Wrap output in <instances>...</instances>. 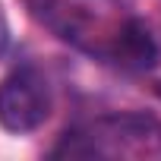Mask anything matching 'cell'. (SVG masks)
<instances>
[{
  "label": "cell",
  "instance_id": "1",
  "mask_svg": "<svg viewBox=\"0 0 161 161\" xmlns=\"http://www.w3.org/2000/svg\"><path fill=\"white\" fill-rule=\"evenodd\" d=\"M161 152V123L152 114H111L66 136L54 158H152Z\"/></svg>",
  "mask_w": 161,
  "mask_h": 161
},
{
  "label": "cell",
  "instance_id": "2",
  "mask_svg": "<svg viewBox=\"0 0 161 161\" xmlns=\"http://www.w3.org/2000/svg\"><path fill=\"white\" fill-rule=\"evenodd\" d=\"M51 114V92L44 76L32 66H19L0 82V126L10 133H32Z\"/></svg>",
  "mask_w": 161,
  "mask_h": 161
},
{
  "label": "cell",
  "instance_id": "3",
  "mask_svg": "<svg viewBox=\"0 0 161 161\" xmlns=\"http://www.w3.org/2000/svg\"><path fill=\"white\" fill-rule=\"evenodd\" d=\"M108 57L126 69H152L158 63V41L142 19H120Z\"/></svg>",
  "mask_w": 161,
  "mask_h": 161
},
{
  "label": "cell",
  "instance_id": "4",
  "mask_svg": "<svg viewBox=\"0 0 161 161\" xmlns=\"http://www.w3.org/2000/svg\"><path fill=\"white\" fill-rule=\"evenodd\" d=\"M7 41H10V29H7V16H3V7H0V54L7 51Z\"/></svg>",
  "mask_w": 161,
  "mask_h": 161
},
{
  "label": "cell",
  "instance_id": "5",
  "mask_svg": "<svg viewBox=\"0 0 161 161\" xmlns=\"http://www.w3.org/2000/svg\"><path fill=\"white\" fill-rule=\"evenodd\" d=\"M155 92H158V98H161V82H158V86H155Z\"/></svg>",
  "mask_w": 161,
  "mask_h": 161
}]
</instances>
